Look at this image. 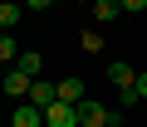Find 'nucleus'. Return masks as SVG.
Returning a JSON list of instances; mask_svg holds the SVG:
<instances>
[{
  "instance_id": "nucleus-1",
  "label": "nucleus",
  "mask_w": 147,
  "mask_h": 127,
  "mask_svg": "<svg viewBox=\"0 0 147 127\" xmlns=\"http://www.w3.org/2000/svg\"><path fill=\"white\" fill-rule=\"evenodd\" d=\"M79 108V127H118L123 122V108H103V103H74Z\"/></svg>"
},
{
  "instance_id": "nucleus-2",
  "label": "nucleus",
  "mask_w": 147,
  "mask_h": 127,
  "mask_svg": "<svg viewBox=\"0 0 147 127\" xmlns=\"http://www.w3.org/2000/svg\"><path fill=\"white\" fill-rule=\"evenodd\" d=\"M44 127H79V108L74 103H49L44 108Z\"/></svg>"
},
{
  "instance_id": "nucleus-3",
  "label": "nucleus",
  "mask_w": 147,
  "mask_h": 127,
  "mask_svg": "<svg viewBox=\"0 0 147 127\" xmlns=\"http://www.w3.org/2000/svg\"><path fill=\"white\" fill-rule=\"evenodd\" d=\"M0 88H5L10 98H20V103H25V98H30V88H34V78H30L25 69H10L5 78H0Z\"/></svg>"
},
{
  "instance_id": "nucleus-4",
  "label": "nucleus",
  "mask_w": 147,
  "mask_h": 127,
  "mask_svg": "<svg viewBox=\"0 0 147 127\" xmlns=\"http://www.w3.org/2000/svg\"><path fill=\"white\" fill-rule=\"evenodd\" d=\"M25 103H34V108H49V103H59V88L49 83V78H34V88H30V98Z\"/></svg>"
},
{
  "instance_id": "nucleus-5",
  "label": "nucleus",
  "mask_w": 147,
  "mask_h": 127,
  "mask_svg": "<svg viewBox=\"0 0 147 127\" xmlns=\"http://www.w3.org/2000/svg\"><path fill=\"white\" fill-rule=\"evenodd\" d=\"M10 127H44V108L20 103V108H15V117H10Z\"/></svg>"
},
{
  "instance_id": "nucleus-6",
  "label": "nucleus",
  "mask_w": 147,
  "mask_h": 127,
  "mask_svg": "<svg viewBox=\"0 0 147 127\" xmlns=\"http://www.w3.org/2000/svg\"><path fill=\"white\" fill-rule=\"evenodd\" d=\"M108 83L123 93V88H132V83H137V69H132V64H108Z\"/></svg>"
},
{
  "instance_id": "nucleus-7",
  "label": "nucleus",
  "mask_w": 147,
  "mask_h": 127,
  "mask_svg": "<svg viewBox=\"0 0 147 127\" xmlns=\"http://www.w3.org/2000/svg\"><path fill=\"white\" fill-rule=\"evenodd\" d=\"M54 88H59V103H84V98H88V88H84V78H59Z\"/></svg>"
},
{
  "instance_id": "nucleus-8",
  "label": "nucleus",
  "mask_w": 147,
  "mask_h": 127,
  "mask_svg": "<svg viewBox=\"0 0 147 127\" xmlns=\"http://www.w3.org/2000/svg\"><path fill=\"white\" fill-rule=\"evenodd\" d=\"M123 15V0H93V25L98 20H118Z\"/></svg>"
},
{
  "instance_id": "nucleus-9",
  "label": "nucleus",
  "mask_w": 147,
  "mask_h": 127,
  "mask_svg": "<svg viewBox=\"0 0 147 127\" xmlns=\"http://www.w3.org/2000/svg\"><path fill=\"white\" fill-rule=\"evenodd\" d=\"M20 69H25L30 78H39V74H44V54H39V49H25V54H20Z\"/></svg>"
},
{
  "instance_id": "nucleus-10",
  "label": "nucleus",
  "mask_w": 147,
  "mask_h": 127,
  "mask_svg": "<svg viewBox=\"0 0 147 127\" xmlns=\"http://www.w3.org/2000/svg\"><path fill=\"white\" fill-rule=\"evenodd\" d=\"M10 25H20V5L15 0H0V34H5Z\"/></svg>"
},
{
  "instance_id": "nucleus-11",
  "label": "nucleus",
  "mask_w": 147,
  "mask_h": 127,
  "mask_svg": "<svg viewBox=\"0 0 147 127\" xmlns=\"http://www.w3.org/2000/svg\"><path fill=\"white\" fill-rule=\"evenodd\" d=\"M15 54H20V44H15V39H10V34H0V64H10V59H15Z\"/></svg>"
},
{
  "instance_id": "nucleus-12",
  "label": "nucleus",
  "mask_w": 147,
  "mask_h": 127,
  "mask_svg": "<svg viewBox=\"0 0 147 127\" xmlns=\"http://www.w3.org/2000/svg\"><path fill=\"white\" fill-rule=\"evenodd\" d=\"M54 0H25V10H49Z\"/></svg>"
},
{
  "instance_id": "nucleus-13",
  "label": "nucleus",
  "mask_w": 147,
  "mask_h": 127,
  "mask_svg": "<svg viewBox=\"0 0 147 127\" xmlns=\"http://www.w3.org/2000/svg\"><path fill=\"white\" fill-rule=\"evenodd\" d=\"M123 10H132V15H137V10H147V0H123Z\"/></svg>"
},
{
  "instance_id": "nucleus-14",
  "label": "nucleus",
  "mask_w": 147,
  "mask_h": 127,
  "mask_svg": "<svg viewBox=\"0 0 147 127\" xmlns=\"http://www.w3.org/2000/svg\"><path fill=\"white\" fill-rule=\"evenodd\" d=\"M132 88H137V98H147V74H137V83H132Z\"/></svg>"
},
{
  "instance_id": "nucleus-15",
  "label": "nucleus",
  "mask_w": 147,
  "mask_h": 127,
  "mask_svg": "<svg viewBox=\"0 0 147 127\" xmlns=\"http://www.w3.org/2000/svg\"><path fill=\"white\" fill-rule=\"evenodd\" d=\"M59 5H69V0H59Z\"/></svg>"
}]
</instances>
